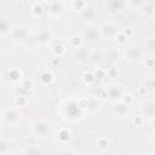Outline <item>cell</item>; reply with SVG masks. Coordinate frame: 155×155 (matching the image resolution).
I'll use <instances>...</instances> for the list:
<instances>
[{
    "label": "cell",
    "instance_id": "6da1fadb",
    "mask_svg": "<svg viewBox=\"0 0 155 155\" xmlns=\"http://www.w3.org/2000/svg\"><path fill=\"white\" fill-rule=\"evenodd\" d=\"M81 105L79 104V102L70 99L69 102L65 103V105L63 107V114H64V119L70 120V121H76L78 119L81 117L82 113H81Z\"/></svg>",
    "mask_w": 155,
    "mask_h": 155
},
{
    "label": "cell",
    "instance_id": "7a4b0ae2",
    "mask_svg": "<svg viewBox=\"0 0 155 155\" xmlns=\"http://www.w3.org/2000/svg\"><path fill=\"white\" fill-rule=\"evenodd\" d=\"M30 130H31L33 134H35L36 137L44 138V137L50 134V132H51V124L47 120H45V119H39V120H35L31 124Z\"/></svg>",
    "mask_w": 155,
    "mask_h": 155
},
{
    "label": "cell",
    "instance_id": "3957f363",
    "mask_svg": "<svg viewBox=\"0 0 155 155\" xmlns=\"http://www.w3.org/2000/svg\"><path fill=\"white\" fill-rule=\"evenodd\" d=\"M144 53H145V51L143 48H140L138 46H130V47L125 48L124 57L130 63H138L143 59Z\"/></svg>",
    "mask_w": 155,
    "mask_h": 155
},
{
    "label": "cell",
    "instance_id": "277c9868",
    "mask_svg": "<svg viewBox=\"0 0 155 155\" xmlns=\"http://www.w3.org/2000/svg\"><path fill=\"white\" fill-rule=\"evenodd\" d=\"M2 121L6 125H17L21 121V113L15 108H6L2 111Z\"/></svg>",
    "mask_w": 155,
    "mask_h": 155
},
{
    "label": "cell",
    "instance_id": "5b68a950",
    "mask_svg": "<svg viewBox=\"0 0 155 155\" xmlns=\"http://www.w3.org/2000/svg\"><path fill=\"white\" fill-rule=\"evenodd\" d=\"M105 94L108 97V99L110 102H116L122 99L124 94H125V90L121 85H110L107 90H105Z\"/></svg>",
    "mask_w": 155,
    "mask_h": 155
},
{
    "label": "cell",
    "instance_id": "8992f818",
    "mask_svg": "<svg viewBox=\"0 0 155 155\" xmlns=\"http://www.w3.org/2000/svg\"><path fill=\"white\" fill-rule=\"evenodd\" d=\"M11 40L16 44H23L28 39V30L24 27H13L10 33Z\"/></svg>",
    "mask_w": 155,
    "mask_h": 155
},
{
    "label": "cell",
    "instance_id": "52a82bcc",
    "mask_svg": "<svg viewBox=\"0 0 155 155\" xmlns=\"http://www.w3.org/2000/svg\"><path fill=\"white\" fill-rule=\"evenodd\" d=\"M46 10L51 16L58 17L64 12V5H63V2L61 0H50L47 2Z\"/></svg>",
    "mask_w": 155,
    "mask_h": 155
},
{
    "label": "cell",
    "instance_id": "ba28073f",
    "mask_svg": "<svg viewBox=\"0 0 155 155\" xmlns=\"http://www.w3.org/2000/svg\"><path fill=\"white\" fill-rule=\"evenodd\" d=\"M99 29H101L102 36L107 38V39H114L116 36V34L119 33L117 25H115L113 23H104Z\"/></svg>",
    "mask_w": 155,
    "mask_h": 155
},
{
    "label": "cell",
    "instance_id": "9c48e42d",
    "mask_svg": "<svg viewBox=\"0 0 155 155\" xmlns=\"http://www.w3.org/2000/svg\"><path fill=\"white\" fill-rule=\"evenodd\" d=\"M101 38H102V33H101V29L98 28H88L82 33V39H85L88 42H96Z\"/></svg>",
    "mask_w": 155,
    "mask_h": 155
},
{
    "label": "cell",
    "instance_id": "30bf717a",
    "mask_svg": "<svg viewBox=\"0 0 155 155\" xmlns=\"http://www.w3.org/2000/svg\"><path fill=\"white\" fill-rule=\"evenodd\" d=\"M140 113L149 117V119H153L155 116V102L154 101H145V102H142L140 103Z\"/></svg>",
    "mask_w": 155,
    "mask_h": 155
},
{
    "label": "cell",
    "instance_id": "8fae6325",
    "mask_svg": "<svg viewBox=\"0 0 155 155\" xmlns=\"http://www.w3.org/2000/svg\"><path fill=\"white\" fill-rule=\"evenodd\" d=\"M113 111L117 116H125L130 113V104H127L125 102H119V103L115 102V104L113 107Z\"/></svg>",
    "mask_w": 155,
    "mask_h": 155
},
{
    "label": "cell",
    "instance_id": "7c38bea8",
    "mask_svg": "<svg viewBox=\"0 0 155 155\" xmlns=\"http://www.w3.org/2000/svg\"><path fill=\"white\" fill-rule=\"evenodd\" d=\"M57 139H58V142L62 143V144L68 143V142L71 139V133H70V131H69L68 128H61V130L58 131V133H57Z\"/></svg>",
    "mask_w": 155,
    "mask_h": 155
},
{
    "label": "cell",
    "instance_id": "4fadbf2b",
    "mask_svg": "<svg viewBox=\"0 0 155 155\" xmlns=\"http://www.w3.org/2000/svg\"><path fill=\"white\" fill-rule=\"evenodd\" d=\"M108 7H109V11L113 13L121 12L124 8V1L122 0H109Z\"/></svg>",
    "mask_w": 155,
    "mask_h": 155
},
{
    "label": "cell",
    "instance_id": "5bb4252c",
    "mask_svg": "<svg viewBox=\"0 0 155 155\" xmlns=\"http://www.w3.org/2000/svg\"><path fill=\"white\" fill-rule=\"evenodd\" d=\"M51 38H52V35H51L50 31H47V30H41V31H39L38 35H36V41H38L40 45H46V44H48V42L51 41Z\"/></svg>",
    "mask_w": 155,
    "mask_h": 155
},
{
    "label": "cell",
    "instance_id": "9a60e30c",
    "mask_svg": "<svg viewBox=\"0 0 155 155\" xmlns=\"http://www.w3.org/2000/svg\"><path fill=\"white\" fill-rule=\"evenodd\" d=\"M0 30H1V35H2V36L10 35V33H11V30H12L10 19H7V18H2V19H1V22H0Z\"/></svg>",
    "mask_w": 155,
    "mask_h": 155
},
{
    "label": "cell",
    "instance_id": "2e32d148",
    "mask_svg": "<svg viewBox=\"0 0 155 155\" xmlns=\"http://www.w3.org/2000/svg\"><path fill=\"white\" fill-rule=\"evenodd\" d=\"M90 59H91L94 64H99V63L103 62V59H104V52H102L101 50H94V51L91 52Z\"/></svg>",
    "mask_w": 155,
    "mask_h": 155
},
{
    "label": "cell",
    "instance_id": "e0dca14e",
    "mask_svg": "<svg viewBox=\"0 0 155 155\" xmlns=\"http://www.w3.org/2000/svg\"><path fill=\"white\" fill-rule=\"evenodd\" d=\"M90 54H91V53H88L87 50L84 48V47H78L76 51H75V56H76L80 61H87V59L90 58Z\"/></svg>",
    "mask_w": 155,
    "mask_h": 155
},
{
    "label": "cell",
    "instance_id": "ac0fdd59",
    "mask_svg": "<svg viewBox=\"0 0 155 155\" xmlns=\"http://www.w3.org/2000/svg\"><path fill=\"white\" fill-rule=\"evenodd\" d=\"M117 57H119V52L116 48H110V50H107L104 52V58L109 62L115 61V58H117Z\"/></svg>",
    "mask_w": 155,
    "mask_h": 155
},
{
    "label": "cell",
    "instance_id": "d6986e66",
    "mask_svg": "<svg viewBox=\"0 0 155 155\" xmlns=\"http://www.w3.org/2000/svg\"><path fill=\"white\" fill-rule=\"evenodd\" d=\"M31 13H33V16H35V17H41L42 15H44V12H45V8L42 7V5H40V4H34L33 6H31Z\"/></svg>",
    "mask_w": 155,
    "mask_h": 155
},
{
    "label": "cell",
    "instance_id": "ffe728a7",
    "mask_svg": "<svg viewBox=\"0 0 155 155\" xmlns=\"http://www.w3.org/2000/svg\"><path fill=\"white\" fill-rule=\"evenodd\" d=\"M145 51L155 53V36H150L145 42Z\"/></svg>",
    "mask_w": 155,
    "mask_h": 155
},
{
    "label": "cell",
    "instance_id": "44dd1931",
    "mask_svg": "<svg viewBox=\"0 0 155 155\" xmlns=\"http://www.w3.org/2000/svg\"><path fill=\"white\" fill-rule=\"evenodd\" d=\"M81 15H82V17L86 19V21H92L94 17H96V12H94V10H92V8H85L84 11H81Z\"/></svg>",
    "mask_w": 155,
    "mask_h": 155
},
{
    "label": "cell",
    "instance_id": "7402d4cb",
    "mask_svg": "<svg viewBox=\"0 0 155 155\" xmlns=\"http://www.w3.org/2000/svg\"><path fill=\"white\" fill-rule=\"evenodd\" d=\"M81 42H82V36L73 35V36H70V39H69V45L73 46V47H75V48L80 47Z\"/></svg>",
    "mask_w": 155,
    "mask_h": 155
},
{
    "label": "cell",
    "instance_id": "603a6c76",
    "mask_svg": "<svg viewBox=\"0 0 155 155\" xmlns=\"http://www.w3.org/2000/svg\"><path fill=\"white\" fill-rule=\"evenodd\" d=\"M40 80L44 82V84H51L53 81V75L51 71H44L41 75H40Z\"/></svg>",
    "mask_w": 155,
    "mask_h": 155
},
{
    "label": "cell",
    "instance_id": "cb8c5ba5",
    "mask_svg": "<svg viewBox=\"0 0 155 155\" xmlns=\"http://www.w3.org/2000/svg\"><path fill=\"white\" fill-rule=\"evenodd\" d=\"M73 7L76 11H84L86 8V0H73Z\"/></svg>",
    "mask_w": 155,
    "mask_h": 155
},
{
    "label": "cell",
    "instance_id": "d4e9b609",
    "mask_svg": "<svg viewBox=\"0 0 155 155\" xmlns=\"http://www.w3.org/2000/svg\"><path fill=\"white\" fill-rule=\"evenodd\" d=\"M21 76H22V73L18 70V69H11L8 71V78L12 80V81H18L21 80Z\"/></svg>",
    "mask_w": 155,
    "mask_h": 155
},
{
    "label": "cell",
    "instance_id": "484cf974",
    "mask_svg": "<svg viewBox=\"0 0 155 155\" xmlns=\"http://www.w3.org/2000/svg\"><path fill=\"white\" fill-rule=\"evenodd\" d=\"M64 46L59 42V44H54L53 46H52V52L54 53V54H57V56H61L63 52H64Z\"/></svg>",
    "mask_w": 155,
    "mask_h": 155
},
{
    "label": "cell",
    "instance_id": "4316f807",
    "mask_svg": "<svg viewBox=\"0 0 155 155\" xmlns=\"http://www.w3.org/2000/svg\"><path fill=\"white\" fill-rule=\"evenodd\" d=\"M97 145L101 150H105L109 147V140L107 138H99L98 142H97Z\"/></svg>",
    "mask_w": 155,
    "mask_h": 155
},
{
    "label": "cell",
    "instance_id": "83f0119b",
    "mask_svg": "<svg viewBox=\"0 0 155 155\" xmlns=\"http://www.w3.org/2000/svg\"><path fill=\"white\" fill-rule=\"evenodd\" d=\"M115 39H116V41H117L119 44H125L126 40H127V35H126L124 31H119V33L116 34Z\"/></svg>",
    "mask_w": 155,
    "mask_h": 155
},
{
    "label": "cell",
    "instance_id": "f1b7e54d",
    "mask_svg": "<svg viewBox=\"0 0 155 155\" xmlns=\"http://www.w3.org/2000/svg\"><path fill=\"white\" fill-rule=\"evenodd\" d=\"M33 86H34V81L33 80H23L21 82V87H23L27 91L30 90V88H33Z\"/></svg>",
    "mask_w": 155,
    "mask_h": 155
},
{
    "label": "cell",
    "instance_id": "f546056e",
    "mask_svg": "<svg viewBox=\"0 0 155 155\" xmlns=\"http://www.w3.org/2000/svg\"><path fill=\"white\" fill-rule=\"evenodd\" d=\"M155 88V78L151 76L149 80H147L145 82V90H149V91H153Z\"/></svg>",
    "mask_w": 155,
    "mask_h": 155
},
{
    "label": "cell",
    "instance_id": "4dcf8cb0",
    "mask_svg": "<svg viewBox=\"0 0 155 155\" xmlns=\"http://www.w3.org/2000/svg\"><path fill=\"white\" fill-rule=\"evenodd\" d=\"M16 103L21 107V105H24L27 103V97L25 96H18V98L16 99Z\"/></svg>",
    "mask_w": 155,
    "mask_h": 155
},
{
    "label": "cell",
    "instance_id": "1f68e13d",
    "mask_svg": "<svg viewBox=\"0 0 155 155\" xmlns=\"http://www.w3.org/2000/svg\"><path fill=\"white\" fill-rule=\"evenodd\" d=\"M132 121H133V124H134L136 126H140V125L143 124V121H144V117H143L142 115H138V116L134 117Z\"/></svg>",
    "mask_w": 155,
    "mask_h": 155
},
{
    "label": "cell",
    "instance_id": "d6a6232c",
    "mask_svg": "<svg viewBox=\"0 0 155 155\" xmlns=\"http://www.w3.org/2000/svg\"><path fill=\"white\" fill-rule=\"evenodd\" d=\"M130 5H132L133 7H139L140 5L144 4V0H128Z\"/></svg>",
    "mask_w": 155,
    "mask_h": 155
},
{
    "label": "cell",
    "instance_id": "836d02e7",
    "mask_svg": "<svg viewBox=\"0 0 155 155\" xmlns=\"http://www.w3.org/2000/svg\"><path fill=\"white\" fill-rule=\"evenodd\" d=\"M93 79H94V76L92 75V73H85L84 74V80L86 82H91V81H93Z\"/></svg>",
    "mask_w": 155,
    "mask_h": 155
},
{
    "label": "cell",
    "instance_id": "e575fe53",
    "mask_svg": "<svg viewBox=\"0 0 155 155\" xmlns=\"http://www.w3.org/2000/svg\"><path fill=\"white\" fill-rule=\"evenodd\" d=\"M145 64L148 68H151L153 65H155V61L153 58H148V59H145Z\"/></svg>",
    "mask_w": 155,
    "mask_h": 155
},
{
    "label": "cell",
    "instance_id": "d590c367",
    "mask_svg": "<svg viewBox=\"0 0 155 155\" xmlns=\"http://www.w3.org/2000/svg\"><path fill=\"white\" fill-rule=\"evenodd\" d=\"M33 147H34V145H31L30 148L25 149V150H24V153H41V150H40V149H34Z\"/></svg>",
    "mask_w": 155,
    "mask_h": 155
},
{
    "label": "cell",
    "instance_id": "8d00e7d4",
    "mask_svg": "<svg viewBox=\"0 0 155 155\" xmlns=\"http://www.w3.org/2000/svg\"><path fill=\"white\" fill-rule=\"evenodd\" d=\"M151 127H153V128L155 130V116H154V117L151 119Z\"/></svg>",
    "mask_w": 155,
    "mask_h": 155
},
{
    "label": "cell",
    "instance_id": "74e56055",
    "mask_svg": "<svg viewBox=\"0 0 155 155\" xmlns=\"http://www.w3.org/2000/svg\"><path fill=\"white\" fill-rule=\"evenodd\" d=\"M151 142L155 144V132H154V133H153V136H151Z\"/></svg>",
    "mask_w": 155,
    "mask_h": 155
}]
</instances>
